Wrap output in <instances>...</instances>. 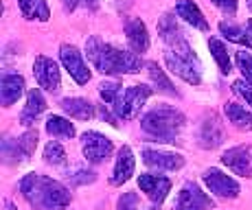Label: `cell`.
Returning a JSON list of instances; mask_svg holds the SVG:
<instances>
[{
    "label": "cell",
    "instance_id": "obj_38",
    "mask_svg": "<svg viewBox=\"0 0 252 210\" xmlns=\"http://www.w3.org/2000/svg\"><path fill=\"white\" fill-rule=\"evenodd\" d=\"M246 31H248V37H250V42H252V20L248 22V27H246Z\"/></svg>",
    "mask_w": 252,
    "mask_h": 210
},
{
    "label": "cell",
    "instance_id": "obj_34",
    "mask_svg": "<svg viewBox=\"0 0 252 210\" xmlns=\"http://www.w3.org/2000/svg\"><path fill=\"white\" fill-rule=\"evenodd\" d=\"M211 2L217 9H221L224 13H228V16H235L237 13V0H211Z\"/></svg>",
    "mask_w": 252,
    "mask_h": 210
},
{
    "label": "cell",
    "instance_id": "obj_39",
    "mask_svg": "<svg viewBox=\"0 0 252 210\" xmlns=\"http://www.w3.org/2000/svg\"><path fill=\"white\" fill-rule=\"evenodd\" d=\"M149 210H160V208H158V206H152V208H149Z\"/></svg>",
    "mask_w": 252,
    "mask_h": 210
},
{
    "label": "cell",
    "instance_id": "obj_18",
    "mask_svg": "<svg viewBox=\"0 0 252 210\" xmlns=\"http://www.w3.org/2000/svg\"><path fill=\"white\" fill-rule=\"evenodd\" d=\"M44 110H46L44 94H42L37 88H33V90L27 92V105H24V110H22V114H20V123L24 127L35 125V120L40 119L42 114H44Z\"/></svg>",
    "mask_w": 252,
    "mask_h": 210
},
{
    "label": "cell",
    "instance_id": "obj_24",
    "mask_svg": "<svg viewBox=\"0 0 252 210\" xmlns=\"http://www.w3.org/2000/svg\"><path fill=\"white\" fill-rule=\"evenodd\" d=\"M18 7H20L22 16L27 20H40L46 22L51 18V11H48V4L44 0H18Z\"/></svg>",
    "mask_w": 252,
    "mask_h": 210
},
{
    "label": "cell",
    "instance_id": "obj_25",
    "mask_svg": "<svg viewBox=\"0 0 252 210\" xmlns=\"http://www.w3.org/2000/svg\"><path fill=\"white\" fill-rule=\"evenodd\" d=\"M147 72H149V79L154 81V86H156L160 92H164V94H171V96H180V92L173 88L171 79L164 75V70L158 66V63H154V61L147 63Z\"/></svg>",
    "mask_w": 252,
    "mask_h": 210
},
{
    "label": "cell",
    "instance_id": "obj_7",
    "mask_svg": "<svg viewBox=\"0 0 252 210\" xmlns=\"http://www.w3.org/2000/svg\"><path fill=\"white\" fill-rule=\"evenodd\" d=\"M81 151H84V158L92 164H101L112 155L114 145L108 136L99 134V131H86L81 136Z\"/></svg>",
    "mask_w": 252,
    "mask_h": 210
},
{
    "label": "cell",
    "instance_id": "obj_40",
    "mask_svg": "<svg viewBox=\"0 0 252 210\" xmlns=\"http://www.w3.org/2000/svg\"><path fill=\"white\" fill-rule=\"evenodd\" d=\"M248 7H250V9H252V0H248Z\"/></svg>",
    "mask_w": 252,
    "mask_h": 210
},
{
    "label": "cell",
    "instance_id": "obj_10",
    "mask_svg": "<svg viewBox=\"0 0 252 210\" xmlns=\"http://www.w3.org/2000/svg\"><path fill=\"white\" fill-rule=\"evenodd\" d=\"M60 60H62V63H64L66 70H68V75L77 81V84L84 86V84H88V81H90L88 66H86L81 53L77 51L72 44H62V46H60Z\"/></svg>",
    "mask_w": 252,
    "mask_h": 210
},
{
    "label": "cell",
    "instance_id": "obj_27",
    "mask_svg": "<svg viewBox=\"0 0 252 210\" xmlns=\"http://www.w3.org/2000/svg\"><path fill=\"white\" fill-rule=\"evenodd\" d=\"M220 31H221V35H224L228 42H235V44H241V46L252 48V42H250V37H248V31L235 27L232 22H226V20L220 22Z\"/></svg>",
    "mask_w": 252,
    "mask_h": 210
},
{
    "label": "cell",
    "instance_id": "obj_16",
    "mask_svg": "<svg viewBox=\"0 0 252 210\" xmlns=\"http://www.w3.org/2000/svg\"><path fill=\"white\" fill-rule=\"evenodd\" d=\"M134 169H136V158H134V151L129 145H123L119 149V158H116L112 178H110V184L112 186H123L129 178L134 175Z\"/></svg>",
    "mask_w": 252,
    "mask_h": 210
},
{
    "label": "cell",
    "instance_id": "obj_32",
    "mask_svg": "<svg viewBox=\"0 0 252 210\" xmlns=\"http://www.w3.org/2000/svg\"><path fill=\"white\" fill-rule=\"evenodd\" d=\"M116 210H140V199L136 193H123L116 202Z\"/></svg>",
    "mask_w": 252,
    "mask_h": 210
},
{
    "label": "cell",
    "instance_id": "obj_6",
    "mask_svg": "<svg viewBox=\"0 0 252 210\" xmlns=\"http://www.w3.org/2000/svg\"><path fill=\"white\" fill-rule=\"evenodd\" d=\"M37 147V131L31 129L20 138H4L2 140V158L7 164H22L31 160L33 151Z\"/></svg>",
    "mask_w": 252,
    "mask_h": 210
},
{
    "label": "cell",
    "instance_id": "obj_14",
    "mask_svg": "<svg viewBox=\"0 0 252 210\" xmlns=\"http://www.w3.org/2000/svg\"><path fill=\"white\" fill-rule=\"evenodd\" d=\"M221 164H226L235 175L252 178V147H232L221 155Z\"/></svg>",
    "mask_w": 252,
    "mask_h": 210
},
{
    "label": "cell",
    "instance_id": "obj_15",
    "mask_svg": "<svg viewBox=\"0 0 252 210\" xmlns=\"http://www.w3.org/2000/svg\"><path fill=\"white\" fill-rule=\"evenodd\" d=\"M138 186L152 199L154 204H162L167 199L169 190H171V180L164 175H154V173H143L138 178Z\"/></svg>",
    "mask_w": 252,
    "mask_h": 210
},
{
    "label": "cell",
    "instance_id": "obj_8",
    "mask_svg": "<svg viewBox=\"0 0 252 210\" xmlns=\"http://www.w3.org/2000/svg\"><path fill=\"white\" fill-rule=\"evenodd\" d=\"M211 208H215V202L195 182H184L176 197V204H173V210H211Z\"/></svg>",
    "mask_w": 252,
    "mask_h": 210
},
{
    "label": "cell",
    "instance_id": "obj_4",
    "mask_svg": "<svg viewBox=\"0 0 252 210\" xmlns=\"http://www.w3.org/2000/svg\"><path fill=\"white\" fill-rule=\"evenodd\" d=\"M184 123H187V119L180 110L169 105H158L140 119V129L158 143H176L180 131L184 129Z\"/></svg>",
    "mask_w": 252,
    "mask_h": 210
},
{
    "label": "cell",
    "instance_id": "obj_33",
    "mask_svg": "<svg viewBox=\"0 0 252 210\" xmlns=\"http://www.w3.org/2000/svg\"><path fill=\"white\" fill-rule=\"evenodd\" d=\"M232 92H235L237 96H241V99L246 101V105H252V84H248L246 79H239L232 84Z\"/></svg>",
    "mask_w": 252,
    "mask_h": 210
},
{
    "label": "cell",
    "instance_id": "obj_3",
    "mask_svg": "<svg viewBox=\"0 0 252 210\" xmlns=\"http://www.w3.org/2000/svg\"><path fill=\"white\" fill-rule=\"evenodd\" d=\"M86 55L92 66L103 75H134L143 68V60L138 57V53L121 51L112 44L101 42L99 37H90L86 42Z\"/></svg>",
    "mask_w": 252,
    "mask_h": 210
},
{
    "label": "cell",
    "instance_id": "obj_5",
    "mask_svg": "<svg viewBox=\"0 0 252 210\" xmlns=\"http://www.w3.org/2000/svg\"><path fill=\"white\" fill-rule=\"evenodd\" d=\"M152 96V88L149 86H127V88H121L119 96L114 99V103L110 105L112 112L116 114V119H123V120H132L138 116V112L143 110L145 101Z\"/></svg>",
    "mask_w": 252,
    "mask_h": 210
},
{
    "label": "cell",
    "instance_id": "obj_1",
    "mask_svg": "<svg viewBox=\"0 0 252 210\" xmlns=\"http://www.w3.org/2000/svg\"><path fill=\"white\" fill-rule=\"evenodd\" d=\"M158 33H160L162 42H164V61H167L169 70L173 75H178L182 81L191 86H200L202 84V61L195 55V51L191 48V44L187 42L184 33L180 31V27L176 24L171 16H162L158 22Z\"/></svg>",
    "mask_w": 252,
    "mask_h": 210
},
{
    "label": "cell",
    "instance_id": "obj_26",
    "mask_svg": "<svg viewBox=\"0 0 252 210\" xmlns=\"http://www.w3.org/2000/svg\"><path fill=\"white\" fill-rule=\"evenodd\" d=\"M208 48H211V55L215 57L220 70L224 72V75H230L232 72V61H230L228 48L224 46V42H220L217 37H211V40H208Z\"/></svg>",
    "mask_w": 252,
    "mask_h": 210
},
{
    "label": "cell",
    "instance_id": "obj_20",
    "mask_svg": "<svg viewBox=\"0 0 252 210\" xmlns=\"http://www.w3.org/2000/svg\"><path fill=\"white\" fill-rule=\"evenodd\" d=\"M176 13L182 18L187 24H191L193 29H200V31H208V22L204 18V13L200 11L193 0H178L176 4Z\"/></svg>",
    "mask_w": 252,
    "mask_h": 210
},
{
    "label": "cell",
    "instance_id": "obj_28",
    "mask_svg": "<svg viewBox=\"0 0 252 210\" xmlns=\"http://www.w3.org/2000/svg\"><path fill=\"white\" fill-rule=\"evenodd\" d=\"M44 162L53 164V167H62L66 162V151L57 140H51L44 147Z\"/></svg>",
    "mask_w": 252,
    "mask_h": 210
},
{
    "label": "cell",
    "instance_id": "obj_12",
    "mask_svg": "<svg viewBox=\"0 0 252 210\" xmlns=\"http://www.w3.org/2000/svg\"><path fill=\"white\" fill-rule=\"evenodd\" d=\"M140 158L147 167L158 169V171H178L184 167V158L180 153H171V151H160V149H143Z\"/></svg>",
    "mask_w": 252,
    "mask_h": 210
},
{
    "label": "cell",
    "instance_id": "obj_23",
    "mask_svg": "<svg viewBox=\"0 0 252 210\" xmlns=\"http://www.w3.org/2000/svg\"><path fill=\"white\" fill-rule=\"evenodd\" d=\"M46 134L53 136V138H75L77 129L68 119L53 114V116L46 119Z\"/></svg>",
    "mask_w": 252,
    "mask_h": 210
},
{
    "label": "cell",
    "instance_id": "obj_13",
    "mask_svg": "<svg viewBox=\"0 0 252 210\" xmlns=\"http://www.w3.org/2000/svg\"><path fill=\"white\" fill-rule=\"evenodd\" d=\"M224 123L217 119L215 114H208L200 125V131H197V140H200L202 149H215L224 143Z\"/></svg>",
    "mask_w": 252,
    "mask_h": 210
},
{
    "label": "cell",
    "instance_id": "obj_37",
    "mask_svg": "<svg viewBox=\"0 0 252 210\" xmlns=\"http://www.w3.org/2000/svg\"><path fill=\"white\" fill-rule=\"evenodd\" d=\"M4 210H18L16 206H13V204L11 202H4Z\"/></svg>",
    "mask_w": 252,
    "mask_h": 210
},
{
    "label": "cell",
    "instance_id": "obj_30",
    "mask_svg": "<svg viewBox=\"0 0 252 210\" xmlns=\"http://www.w3.org/2000/svg\"><path fill=\"white\" fill-rule=\"evenodd\" d=\"M235 61H237V68L241 70V75H244V79L252 84V55L246 51H239L235 55Z\"/></svg>",
    "mask_w": 252,
    "mask_h": 210
},
{
    "label": "cell",
    "instance_id": "obj_21",
    "mask_svg": "<svg viewBox=\"0 0 252 210\" xmlns=\"http://www.w3.org/2000/svg\"><path fill=\"white\" fill-rule=\"evenodd\" d=\"M62 110L66 114H70L72 119H79V120H90L94 116V105L90 103L88 99H81V96H70V99L62 101Z\"/></svg>",
    "mask_w": 252,
    "mask_h": 210
},
{
    "label": "cell",
    "instance_id": "obj_11",
    "mask_svg": "<svg viewBox=\"0 0 252 210\" xmlns=\"http://www.w3.org/2000/svg\"><path fill=\"white\" fill-rule=\"evenodd\" d=\"M33 75L37 79V86L46 92H57L60 90V84H62V77H60V68L57 63L51 60V57H35L33 61Z\"/></svg>",
    "mask_w": 252,
    "mask_h": 210
},
{
    "label": "cell",
    "instance_id": "obj_31",
    "mask_svg": "<svg viewBox=\"0 0 252 210\" xmlns=\"http://www.w3.org/2000/svg\"><path fill=\"white\" fill-rule=\"evenodd\" d=\"M121 84H116V81H105V84H101L99 86V94H101V99L105 101L108 105H112L114 103V99L119 96V92H121Z\"/></svg>",
    "mask_w": 252,
    "mask_h": 210
},
{
    "label": "cell",
    "instance_id": "obj_17",
    "mask_svg": "<svg viewBox=\"0 0 252 210\" xmlns=\"http://www.w3.org/2000/svg\"><path fill=\"white\" fill-rule=\"evenodd\" d=\"M125 37H127V44L134 53H147L149 48V33H147V27H145L143 20L138 18H132V20L125 22Z\"/></svg>",
    "mask_w": 252,
    "mask_h": 210
},
{
    "label": "cell",
    "instance_id": "obj_9",
    "mask_svg": "<svg viewBox=\"0 0 252 210\" xmlns=\"http://www.w3.org/2000/svg\"><path fill=\"white\" fill-rule=\"evenodd\" d=\"M202 182L206 184V188L211 190V193H215L217 197H224V199H235V197H239V193H241L237 180L226 175L224 171H220V169H206L204 175H202Z\"/></svg>",
    "mask_w": 252,
    "mask_h": 210
},
{
    "label": "cell",
    "instance_id": "obj_35",
    "mask_svg": "<svg viewBox=\"0 0 252 210\" xmlns=\"http://www.w3.org/2000/svg\"><path fill=\"white\" fill-rule=\"evenodd\" d=\"M77 4H79V0H64V9H66V11H75Z\"/></svg>",
    "mask_w": 252,
    "mask_h": 210
},
{
    "label": "cell",
    "instance_id": "obj_2",
    "mask_svg": "<svg viewBox=\"0 0 252 210\" xmlns=\"http://www.w3.org/2000/svg\"><path fill=\"white\" fill-rule=\"evenodd\" d=\"M20 193L35 210H66L72 199L64 184L40 173L24 175L20 180Z\"/></svg>",
    "mask_w": 252,
    "mask_h": 210
},
{
    "label": "cell",
    "instance_id": "obj_29",
    "mask_svg": "<svg viewBox=\"0 0 252 210\" xmlns=\"http://www.w3.org/2000/svg\"><path fill=\"white\" fill-rule=\"evenodd\" d=\"M96 180V173L94 171H88V169H72L68 171V182L72 186H84V184H92Z\"/></svg>",
    "mask_w": 252,
    "mask_h": 210
},
{
    "label": "cell",
    "instance_id": "obj_36",
    "mask_svg": "<svg viewBox=\"0 0 252 210\" xmlns=\"http://www.w3.org/2000/svg\"><path fill=\"white\" fill-rule=\"evenodd\" d=\"M86 2V7L88 9H92V11H96V9H99V0H84Z\"/></svg>",
    "mask_w": 252,
    "mask_h": 210
},
{
    "label": "cell",
    "instance_id": "obj_19",
    "mask_svg": "<svg viewBox=\"0 0 252 210\" xmlns=\"http://www.w3.org/2000/svg\"><path fill=\"white\" fill-rule=\"evenodd\" d=\"M24 92V79L20 75H13V72H7L2 75V81H0V101H2L4 107H11Z\"/></svg>",
    "mask_w": 252,
    "mask_h": 210
},
{
    "label": "cell",
    "instance_id": "obj_22",
    "mask_svg": "<svg viewBox=\"0 0 252 210\" xmlns=\"http://www.w3.org/2000/svg\"><path fill=\"white\" fill-rule=\"evenodd\" d=\"M224 112H226V119H228V123L232 127H237V129H241V131H252V112L250 110H246V107L239 103H226Z\"/></svg>",
    "mask_w": 252,
    "mask_h": 210
}]
</instances>
